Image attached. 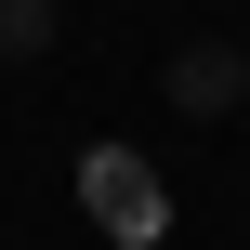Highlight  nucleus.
Listing matches in <instances>:
<instances>
[{
    "instance_id": "obj_1",
    "label": "nucleus",
    "mask_w": 250,
    "mask_h": 250,
    "mask_svg": "<svg viewBox=\"0 0 250 250\" xmlns=\"http://www.w3.org/2000/svg\"><path fill=\"white\" fill-rule=\"evenodd\" d=\"M79 211H92L119 250H158V224H171V185H158L132 145H92V158H79Z\"/></svg>"
},
{
    "instance_id": "obj_2",
    "label": "nucleus",
    "mask_w": 250,
    "mask_h": 250,
    "mask_svg": "<svg viewBox=\"0 0 250 250\" xmlns=\"http://www.w3.org/2000/svg\"><path fill=\"white\" fill-rule=\"evenodd\" d=\"M237 92H250V40H185L171 53V105L185 119H224Z\"/></svg>"
},
{
    "instance_id": "obj_3",
    "label": "nucleus",
    "mask_w": 250,
    "mask_h": 250,
    "mask_svg": "<svg viewBox=\"0 0 250 250\" xmlns=\"http://www.w3.org/2000/svg\"><path fill=\"white\" fill-rule=\"evenodd\" d=\"M53 53V0H0V66H40Z\"/></svg>"
}]
</instances>
